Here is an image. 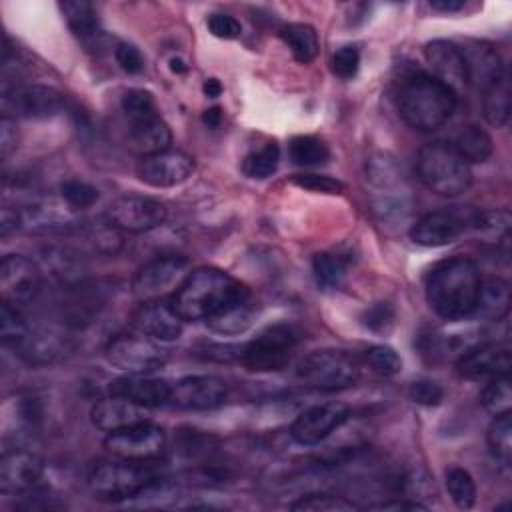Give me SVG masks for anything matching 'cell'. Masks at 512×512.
I'll use <instances>...</instances> for the list:
<instances>
[{
	"mask_svg": "<svg viewBox=\"0 0 512 512\" xmlns=\"http://www.w3.org/2000/svg\"><path fill=\"white\" fill-rule=\"evenodd\" d=\"M298 340L300 334L294 326L272 324L240 346L238 362L252 372H278L290 362Z\"/></svg>",
	"mask_w": 512,
	"mask_h": 512,
	"instance_id": "cell-7",
	"label": "cell"
},
{
	"mask_svg": "<svg viewBox=\"0 0 512 512\" xmlns=\"http://www.w3.org/2000/svg\"><path fill=\"white\" fill-rule=\"evenodd\" d=\"M28 322L24 320L20 308L2 302L0 306V336L4 346L14 348L26 334H28Z\"/></svg>",
	"mask_w": 512,
	"mask_h": 512,
	"instance_id": "cell-46",
	"label": "cell"
},
{
	"mask_svg": "<svg viewBox=\"0 0 512 512\" xmlns=\"http://www.w3.org/2000/svg\"><path fill=\"white\" fill-rule=\"evenodd\" d=\"M420 182L438 196L454 198L470 188V164L452 148L450 142H430L420 148L416 160Z\"/></svg>",
	"mask_w": 512,
	"mask_h": 512,
	"instance_id": "cell-6",
	"label": "cell"
},
{
	"mask_svg": "<svg viewBox=\"0 0 512 512\" xmlns=\"http://www.w3.org/2000/svg\"><path fill=\"white\" fill-rule=\"evenodd\" d=\"M170 142H172V132L160 116L132 122L128 128V144L134 152L140 154V158L154 152L168 150Z\"/></svg>",
	"mask_w": 512,
	"mask_h": 512,
	"instance_id": "cell-30",
	"label": "cell"
},
{
	"mask_svg": "<svg viewBox=\"0 0 512 512\" xmlns=\"http://www.w3.org/2000/svg\"><path fill=\"white\" fill-rule=\"evenodd\" d=\"M104 356L108 364L128 374H152L166 364V352L142 332L118 334L106 344Z\"/></svg>",
	"mask_w": 512,
	"mask_h": 512,
	"instance_id": "cell-10",
	"label": "cell"
},
{
	"mask_svg": "<svg viewBox=\"0 0 512 512\" xmlns=\"http://www.w3.org/2000/svg\"><path fill=\"white\" fill-rule=\"evenodd\" d=\"M254 316H256V308L252 306V300L248 298V300L238 302L236 306L212 316L210 320H206V324L210 330H214L218 334L236 336V334L246 332L252 326Z\"/></svg>",
	"mask_w": 512,
	"mask_h": 512,
	"instance_id": "cell-35",
	"label": "cell"
},
{
	"mask_svg": "<svg viewBox=\"0 0 512 512\" xmlns=\"http://www.w3.org/2000/svg\"><path fill=\"white\" fill-rule=\"evenodd\" d=\"M356 360L342 350H314L306 354L296 368V378L314 390L336 392L356 384L358 380Z\"/></svg>",
	"mask_w": 512,
	"mask_h": 512,
	"instance_id": "cell-8",
	"label": "cell"
},
{
	"mask_svg": "<svg viewBox=\"0 0 512 512\" xmlns=\"http://www.w3.org/2000/svg\"><path fill=\"white\" fill-rule=\"evenodd\" d=\"M512 366L508 344H480L466 348L458 360L456 370L468 380H490L496 376H508Z\"/></svg>",
	"mask_w": 512,
	"mask_h": 512,
	"instance_id": "cell-21",
	"label": "cell"
},
{
	"mask_svg": "<svg viewBox=\"0 0 512 512\" xmlns=\"http://www.w3.org/2000/svg\"><path fill=\"white\" fill-rule=\"evenodd\" d=\"M280 40L290 48L292 56L300 64H308L318 56L320 40L316 30L304 22H290L278 30Z\"/></svg>",
	"mask_w": 512,
	"mask_h": 512,
	"instance_id": "cell-32",
	"label": "cell"
},
{
	"mask_svg": "<svg viewBox=\"0 0 512 512\" xmlns=\"http://www.w3.org/2000/svg\"><path fill=\"white\" fill-rule=\"evenodd\" d=\"M292 510L304 512H352L358 510V504L352 500H346L344 496H334L328 492H314V494H304L296 502L290 504Z\"/></svg>",
	"mask_w": 512,
	"mask_h": 512,
	"instance_id": "cell-44",
	"label": "cell"
},
{
	"mask_svg": "<svg viewBox=\"0 0 512 512\" xmlns=\"http://www.w3.org/2000/svg\"><path fill=\"white\" fill-rule=\"evenodd\" d=\"M22 228L32 234H72L82 226L78 210L62 198H36L20 208Z\"/></svg>",
	"mask_w": 512,
	"mask_h": 512,
	"instance_id": "cell-15",
	"label": "cell"
},
{
	"mask_svg": "<svg viewBox=\"0 0 512 512\" xmlns=\"http://www.w3.org/2000/svg\"><path fill=\"white\" fill-rule=\"evenodd\" d=\"M292 184L322 194H340L344 190V184L340 180L326 174H296L292 176Z\"/></svg>",
	"mask_w": 512,
	"mask_h": 512,
	"instance_id": "cell-51",
	"label": "cell"
},
{
	"mask_svg": "<svg viewBox=\"0 0 512 512\" xmlns=\"http://www.w3.org/2000/svg\"><path fill=\"white\" fill-rule=\"evenodd\" d=\"M146 410L144 406H138L134 404L132 400L128 398H122V396H106V398H100L92 410H90V420L92 424L102 430V432H116V430H122V428H128L132 424H138V422H144L146 420Z\"/></svg>",
	"mask_w": 512,
	"mask_h": 512,
	"instance_id": "cell-27",
	"label": "cell"
},
{
	"mask_svg": "<svg viewBox=\"0 0 512 512\" xmlns=\"http://www.w3.org/2000/svg\"><path fill=\"white\" fill-rule=\"evenodd\" d=\"M362 324L368 328V330H374V332H382L386 330L392 320H394V310L388 302H376L372 306H368L362 316H360Z\"/></svg>",
	"mask_w": 512,
	"mask_h": 512,
	"instance_id": "cell-54",
	"label": "cell"
},
{
	"mask_svg": "<svg viewBox=\"0 0 512 512\" xmlns=\"http://www.w3.org/2000/svg\"><path fill=\"white\" fill-rule=\"evenodd\" d=\"M228 384L218 376H186L170 384L168 402L182 410H212L224 404Z\"/></svg>",
	"mask_w": 512,
	"mask_h": 512,
	"instance_id": "cell-18",
	"label": "cell"
},
{
	"mask_svg": "<svg viewBox=\"0 0 512 512\" xmlns=\"http://www.w3.org/2000/svg\"><path fill=\"white\" fill-rule=\"evenodd\" d=\"M400 488H402L404 496L408 500H412V502H420V498H434L436 496L434 480H432V476L426 470H410L400 480Z\"/></svg>",
	"mask_w": 512,
	"mask_h": 512,
	"instance_id": "cell-49",
	"label": "cell"
},
{
	"mask_svg": "<svg viewBox=\"0 0 512 512\" xmlns=\"http://www.w3.org/2000/svg\"><path fill=\"white\" fill-rule=\"evenodd\" d=\"M480 280V270L470 258L440 260L426 274V300L440 318L448 322L464 320L474 314Z\"/></svg>",
	"mask_w": 512,
	"mask_h": 512,
	"instance_id": "cell-2",
	"label": "cell"
},
{
	"mask_svg": "<svg viewBox=\"0 0 512 512\" xmlns=\"http://www.w3.org/2000/svg\"><path fill=\"white\" fill-rule=\"evenodd\" d=\"M458 48L464 60L468 86L486 92L506 76L504 62L492 44L484 40H464Z\"/></svg>",
	"mask_w": 512,
	"mask_h": 512,
	"instance_id": "cell-20",
	"label": "cell"
},
{
	"mask_svg": "<svg viewBox=\"0 0 512 512\" xmlns=\"http://www.w3.org/2000/svg\"><path fill=\"white\" fill-rule=\"evenodd\" d=\"M450 144L468 164L486 162L494 150L490 134L474 124L462 126Z\"/></svg>",
	"mask_w": 512,
	"mask_h": 512,
	"instance_id": "cell-33",
	"label": "cell"
},
{
	"mask_svg": "<svg viewBox=\"0 0 512 512\" xmlns=\"http://www.w3.org/2000/svg\"><path fill=\"white\" fill-rule=\"evenodd\" d=\"M408 396L420 406H438L444 398V390L434 380H416L410 384Z\"/></svg>",
	"mask_w": 512,
	"mask_h": 512,
	"instance_id": "cell-52",
	"label": "cell"
},
{
	"mask_svg": "<svg viewBox=\"0 0 512 512\" xmlns=\"http://www.w3.org/2000/svg\"><path fill=\"white\" fill-rule=\"evenodd\" d=\"M62 94L44 84H22L2 90V116L8 118H52L62 110Z\"/></svg>",
	"mask_w": 512,
	"mask_h": 512,
	"instance_id": "cell-13",
	"label": "cell"
},
{
	"mask_svg": "<svg viewBox=\"0 0 512 512\" xmlns=\"http://www.w3.org/2000/svg\"><path fill=\"white\" fill-rule=\"evenodd\" d=\"M60 198L72 206L74 210H84V208H90L92 204H96L98 200V190L88 184V182H82V180H64L62 186H60Z\"/></svg>",
	"mask_w": 512,
	"mask_h": 512,
	"instance_id": "cell-48",
	"label": "cell"
},
{
	"mask_svg": "<svg viewBox=\"0 0 512 512\" xmlns=\"http://www.w3.org/2000/svg\"><path fill=\"white\" fill-rule=\"evenodd\" d=\"M202 90H204V94H206L208 98H218V96L222 94V84H220V80H216V78H208V80L202 84Z\"/></svg>",
	"mask_w": 512,
	"mask_h": 512,
	"instance_id": "cell-61",
	"label": "cell"
},
{
	"mask_svg": "<svg viewBox=\"0 0 512 512\" xmlns=\"http://www.w3.org/2000/svg\"><path fill=\"white\" fill-rule=\"evenodd\" d=\"M60 10L64 14V20L68 28L78 36L80 40H92L100 34V20L90 2L84 0H68L60 4Z\"/></svg>",
	"mask_w": 512,
	"mask_h": 512,
	"instance_id": "cell-34",
	"label": "cell"
},
{
	"mask_svg": "<svg viewBox=\"0 0 512 512\" xmlns=\"http://www.w3.org/2000/svg\"><path fill=\"white\" fill-rule=\"evenodd\" d=\"M122 112L130 124L158 116L154 96L142 88H132L122 96Z\"/></svg>",
	"mask_w": 512,
	"mask_h": 512,
	"instance_id": "cell-45",
	"label": "cell"
},
{
	"mask_svg": "<svg viewBox=\"0 0 512 512\" xmlns=\"http://www.w3.org/2000/svg\"><path fill=\"white\" fill-rule=\"evenodd\" d=\"M206 26H208L210 34L220 40H234L242 34L240 22L232 14H226V12L210 14L206 20Z\"/></svg>",
	"mask_w": 512,
	"mask_h": 512,
	"instance_id": "cell-53",
	"label": "cell"
},
{
	"mask_svg": "<svg viewBox=\"0 0 512 512\" xmlns=\"http://www.w3.org/2000/svg\"><path fill=\"white\" fill-rule=\"evenodd\" d=\"M202 120H204V124H208L210 128H216V126H220V122H222V110H220L218 106L208 108V110L202 114Z\"/></svg>",
	"mask_w": 512,
	"mask_h": 512,
	"instance_id": "cell-60",
	"label": "cell"
},
{
	"mask_svg": "<svg viewBox=\"0 0 512 512\" xmlns=\"http://www.w3.org/2000/svg\"><path fill=\"white\" fill-rule=\"evenodd\" d=\"M458 96L426 72L408 74L398 88L400 118L418 132H434L454 112Z\"/></svg>",
	"mask_w": 512,
	"mask_h": 512,
	"instance_id": "cell-3",
	"label": "cell"
},
{
	"mask_svg": "<svg viewBox=\"0 0 512 512\" xmlns=\"http://www.w3.org/2000/svg\"><path fill=\"white\" fill-rule=\"evenodd\" d=\"M104 448L116 458L150 462L164 454L166 434L160 426L144 420L128 428L110 432L104 440Z\"/></svg>",
	"mask_w": 512,
	"mask_h": 512,
	"instance_id": "cell-12",
	"label": "cell"
},
{
	"mask_svg": "<svg viewBox=\"0 0 512 512\" xmlns=\"http://www.w3.org/2000/svg\"><path fill=\"white\" fill-rule=\"evenodd\" d=\"M444 480H446V490H448L452 502L458 508L468 510V508L474 506V502H476V484H474L468 470H464L460 466H450V468H446Z\"/></svg>",
	"mask_w": 512,
	"mask_h": 512,
	"instance_id": "cell-39",
	"label": "cell"
},
{
	"mask_svg": "<svg viewBox=\"0 0 512 512\" xmlns=\"http://www.w3.org/2000/svg\"><path fill=\"white\" fill-rule=\"evenodd\" d=\"M364 360L370 366V370L376 372L378 376L388 378V376H396L402 370L400 354L394 348L384 346V344L368 348L366 354H364Z\"/></svg>",
	"mask_w": 512,
	"mask_h": 512,
	"instance_id": "cell-47",
	"label": "cell"
},
{
	"mask_svg": "<svg viewBox=\"0 0 512 512\" xmlns=\"http://www.w3.org/2000/svg\"><path fill=\"white\" fill-rule=\"evenodd\" d=\"M488 448L496 460L510 464L512 458V418L510 412L494 416L488 426Z\"/></svg>",
	"mask_w": 512,
	"mask_h": 512,
	"instance_id": "cell-42",
	"label": "cell"
},
{
	"mask_svg": "<svg viewBox=\"0 0 512 512\" xmlns=\"http://www.w3.org/2000/svg\"><path fill=\"white\" fill-rule=\"evenodd\" d=\"M360 68V50L354 44H344L340 46L334 56H332V72L342 78L350 80L356 76Z\"/></svg>",
	"mask_w": 512,
	"mask_h": 512,
	"instance_id": "cell-50",
	"label": "cell"
},
{
	"mask_svg": "<svg viewBox=\"0 0 512 512\" xmlns=\"http://www.w3.org/2000/svg\"><path fill=\"white\" fill-rule=\"evenodd\" d=\"M132 326L152 340L172 342L180 338L184 320L174 310L170 298H162L140 302L138 310L132 314Z\"/></svg>",
	"mask_w": 512,
	"mask_h": 512,
	"instance_id": "cell-24",
	"label": "cell"
},
{
	"mask_svg": "<svg viewBox=\"0 0 512 512\" xmlns=\"http://www.w3.org/2000/svg\"><path fill=\"white\" fill-rule=\"evenodd\" d=\"M288 154L296 166L304 168L326 164L330 158L328 146L316 136H294L288 144Z\"/></svg>",
	"mask_w": 512,
	"mask_h": 512,
	"instance_id": "cell-38",
	"label": "cell"
},
{
	"mask_svg": "<svg viewBox=\"0 0 512 512\" xmlns=\"http://www.w3.org/2000/svg\"><path fill=\"white\" fill-rule=\"evenodd\" d=\"M430 6L438 12H456L464 8V0H432Z\"/></svg>",
	"mask_w": 512,
	"mask_h": 512,
	"instance_id": "cell-59",
	"label": "cell"
},
{
	"mask_svg": "<svg viewBox=\"0 0 512 512\" xmlns=\"http://www.w3.org/2000/svg\"><path fill=\"white\" fill-rule=\"evenodd\" d=\"M166 216V206L160 200L140 194L120 196L114 202H110L104 212V220L112 228L130 234L150 232L164 224Z\"/></svg>",
	"mask_w": 512,
	"mask_h": 512,
	"instance_id": "cell-11",
	"label": "cell"
},
{
	"mask_svg": "<svg viewBox=\"0 0 512 512\" xmlns=\"http://www.w3.org/2000/svg\"><path fill=\"white\" fill-rule=\"evenodd\" d=\"M114 58L118 66L128 74H140L144 70V56L134 44L120 42L114 50Z\"/></svg>",
	"mask_w": 512,
	"mask_h": 512,
	"instance_id": "cell-55",
	"label": "cell"
},
{
	"mask_svg": "<svg viewBox=\"0 0 512 512\" xmlns=\"http://www.w3.org/2000/svg\"><path fill=\"white\" fill-rule=\"evenodd\" d=\"M350 418V410L342 402H324L310 406L290 426V436L302 446H316L336 432Z\"/></svg>",
	"mask_w": 512,
	"mask_h": 512,
	"instance_id": "cell-16",
	"label": "cell"
},
{
	"mask_svg": "<svg viewBox=\"0 0 512 512\" xmlns=\"http://www.w3.org/2000/svg\"><path fill=\"white\" fill-rule=\"evenodd\" d=\"M44 462L30 450H6L0 460V492L24 496L36 490Z\"/></svg>",
	"mask_w": 512,
	"mask_h": 512,
	"instance_id": "cell-19",
	"label": "cell"
},
{
	"mask_svg": "<svg viewBox=\"0 0 512 512\" xmlns=\"http://www.w3.org/2000/svg\"><path fill=\"white\" fill-rule=\"evenodd\" d=\"M186 68H188V66H186L180 58H172V60H170V70H172V72L182 74V72H186Z\"/></svg>",
	"mask_w": 512,
	"mask_h": 512,
	"instance_id": "cell-62",
	"label": "cell"
},
{
	"mask_svg": "<svg viewBox=\"0 0 512 512\" xmlns=\"http://www.w3.org/2000/svg\"><path fill=\"white\" fill-rule=\"evenodd\" d=\"M188 258L182 254H162L146 262L132 278V294L138 302L162 300L174 294L188 274Z\"/></svg>",
	"mask_w": 512,
	"mask_h": 512,
	"instance_id": "cell-9",
	"label": "cell"
},
{
	"mask_svg": "<svg viewBox=\"0 0 512 512\" xmlns=\"http://www.w3.org/2000/svg\"><path fill=\"white\" fill-rule=\"evenodd\" d=\"M510 224H512V218L506 210H486L476 214L472 220V228L476 236L488 244L508 242Z\"/></svg>",
	"mask_w": 512,
	"mask_h": 512,
	"instance_id": "cell-37",
	"label": "cell"
},
{
	"mask_svg": "<svg viewBox=\"0 0 512 512\" xmlns=\"http://www.w3.org/2000/svg\"><path fill=\"white\" fill-rule=\"evenodd\" d=\"M510 312V284L500 276H486L480 280L474 314L500 322Z\"/></svg>",
	"mask_w": 512,
	"mask_h": 512,
	"instance_id": "cell-31",
	"label": "cell"
},
{
	"mask_svg": "<svg viewBox=\"0 0 512 512\" xmlns=\"http://www.w3.org/2000/svg\"><path fill=\"white\" fill-rule=\"evenodd\" d=\"M18 146V132H16V120L2 116L0 120V156L6 160Z\"/></svg>",
	"mask_w": 512,
	"mask_h": 512,
	"instance_id": "cell-56",
	"label": "cell"
},
{
	"mask_svg": "<svg viewBox=\"0 0 512 512\" xmlns=\"http://www.w3.org/2000/svg\"><path fill=\"white\" fill-rule=\"evenodd\" d=\"M42 270L38 262L22 254H6L0 262V294L2 302L16 308L30 304L42 288Z\"/></svg>",
	"mask_w": 512,
	"mask_h": 512,
	"instance_id": "cell-14",
	"label": "cell"
},
{
	"mask_svg": "<svg viewBox=\"0 0 512 512\" xmlns=\"http://www.w3.org/2000/svg\"><path fill=\"white\" fill-rule=\"evenodd\" d=\"M108 300V286L100 282H80L64 288V298L60 302V316L66 326L82 328L94 320L100 308Z\"/></svg>",
	"mask_w": 512,
	"mask_h": 512,
	"instance_id": "cell-23",
	"label": "cell"
},
{
	"mask_svg": "<svg viewBox=\"0 0 512 512\" xmlns=\"http://www.w3.org/2000/svg\"><path fill=\"white\" fill-rule=\"evenodd\" d=\"M238 352L240 346L238 344H206L204 348H200L196 354L204 360H216V362H230V360H238Z\"/></svg>",
	"mask_w": 512,
	"mask_h": 512,
	"instance_id": "cell-57",
	"label": "cell"
},
{
	"mask_svg": "<svg viewBox=\"0 0 512 512\" xmlns=\"http://www.w3.org/2000/svg\"><path fill=\"white\" fill-rule=\"evenodd\" d=\"M346 260L340 254L334 252H320L314 256L312 260V270L316 276V282L330 290V288H338L346 276Z\"/></svg>",
	"mask_w": 512,
	"mask_h": 512,
	"instance_id": "cell-40",
	"label": "cell"
},
{
	"mask_svg": "<svg viewBox=\"0 0 512 512\" xmlns=\"http://www.w3.org/2000/svg\"><path fill=\"white\" fill-rule=\"evenodd\" d=\"M194 172V158L182 150H162L142 156L136 164L138 178L154 188H170L188 180Z\"/></svg>",
	"mask_w": 512,
	"mask_h": 512,
	"instance_id": "cell-17",
	"label": "cell"
},
{
	"mask_svg": "<svg viewBox=\"0 0 512 512\" xmlns=\"http://www.w3.org/2000/svg\"><path fill=\"white\" fill-rule=\"evenodd\" d=\"M108 392L132 400L144 408H156L168 404L170 384L160 378H150L148 374H128L110 382Z\"/></svg>",
	"mask_w": 512,
	"mask_h": 512,
	"instance_id": "cell-28",
	"label": "cell"
},
{
	"mask_svg": "<svg viewBox=\"0 0 512 512\" xmlns=\"http://www.w3.org/2000/svg\"><path fill=\"white\" fill-rule=\"evenodd\" d=\"M464 230V224L460 218L448 212H430L414 220L408 228V234L412 242L426 248L446 246L454 242Z\"/></svg>",
	"mask_w": 512,
	"mask_h": 512,
	"instance_id": "cell-29",
	"label": "cell"
},
{
	"mask_svg": "<svg viewBox=\"0 0 512 512\" xmlns=\"http://www.w3.org/2000/svg\"><path fill=\"white\" fill-rule=\"evenodd\" d=\"M424 58L432 70V76L448 86L456 96L468 88L466 68L456 42L450 40H432L424 46Z\"/></svg>",
	"mask_w": 512,
	"mask_h": 512,
	"instance_id": "cell-25",
	"label": "cell"
},
{
	"mask_svg": "<svg viewBox=\"0 0 512 512\" xmlns=\"http://www.w3.org/2000/svg\"><path fill=\"white\" fill-rule=\"evenodd\" d=\"M150 462L112 458L98 462L88 474V486L94 498L104 502H124L136 498L144 488L160 478Z\"/></svg>",
	"mask_w": 512,
	"mask_h": 512,
	"instance_id": "cell-5",
	"label": "cell"
},
{
	"mask_svg": "<svg viewBox=\"0 0 512 512\" xmlns=\"http://www.w3.org/2000/svg\"><path fill=\"white\" fill-rule=\"evenodd\" d=\"M38 266L42 276H48L52 282L60 284L62 288H70L86 280V264L82 254L72 248L50 246L40 252Z\"/></svg>",
	"mask_w": 512,
	"mask_h": 512,
	"instance_id": "cell-26",
	"label": "cell"
},
{
	"mask_svg": "<svg viewBox=\"0 0 512 512\" xmlns=\"http://www.w3.org/2000/svg\"><path fill=\"white\" fill-rule=\"evenodd\" d=\"M280 164V148L278 144L274 142H268L264 144L260 150L256 152H250L244 162H242V172L248 176V178H256V180H262V178H268L276 172Z\"/></svg>",
	"mask_w": 512,
	"mask_h": 512,
	"instance_id": "cell-43",
	"label": "cell"
},
{
	"mask_svg": "<svg viewBox=\"0 0 512 512\" xmlns=\"http://www.w3.org/2000/svg\"><path fill=\"white\" fill-rule=\"evenodd\" d=\"M22 228V216H20V208H12V206H4L0 210V236L6 238L10 232Z\"/></svg>",
	"mask_w": 512,
	"mask_h": 512,
	"instance_id": "cell-58",
	"label": "cell"
},
{
	"mask_svg": "<svg viewBox=\"0 0 512 512\" xmlns=\"http://www.w3.org/2000/svg\"><path fill=\"white\" fill-rule=\"evenodd\" d=\"M248 298L250 290L238 278L214 266H200L186 274L170 302L184 322H198L210 320Z\"/></svg>",
	"mask_w": 512,
	"mask_h": 512,
	"instance_id": "cell-1",
	"label": "cell"
},
{
	"mask_svg": "<svg viewBox=\"0 0 512 512\" xmlns=\"http://www.w3.org/2000/svg\"><path fill=\"white\" fill-rule=\"evenodd\" d=\"M72 338L56 326L28 328V334L14 346L16 354L28 364H52L72 350Z\"/></svg>",
	"mask_w": 512,
	"mask_h": 512,
	"instance_id": "cell-22",
	"label": "cell"
},
{
	"mask_svg": "<svg viewBox=\"0 0 512 512\" xmlns=\"http://www.w3.org/2000/svg\"><path fill=\"white\" fill-rule=\"evenodd\" d=\"M484 118L490 126L496 128H504L510 120V82H508V74L494 84L492 88H488L484 92Z\"/></svg>",
	"mask_w": 512,
	"mask_h": 512,
	"instance_id": "cell-36",
	"label": "cell"
},
{
	"mask_svg": "<svg viewBox=\"0 0 512 512\" xmlns=\"http://www.w3.org/2000/svg\"><path fill=\"white\" fill-rule=\"evenodd\" d=\"M366 174L372 186V212L378 224L388 232L410 228L414 200L394 158L386 154L370 158Z\"/></svg>",
	"mask_w": 512,
	"mask_h": 512,
	"instance_id": "cell-4",
	"label": "cell"
},
{
	"mask_svg": "<svg viewBox=\"0 0 512 512\" xmlns=\"http://www.w3.org/2000/svg\"><path fill=\"white\" fill-rule=\"evenodd\" d=\"M480 404L492 416H500L510 412L512 408V388L508 376L490 378L488 384L480 392Z\"/></svg>",
	"mask_w": 512,
	"mask_h": 512,
	"instance_id": "cell-41",
	"label": "cell"
}]
</instances>
